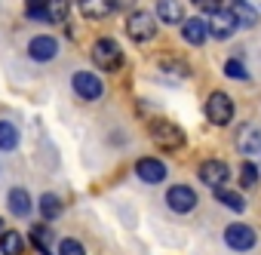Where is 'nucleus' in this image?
I'll use <instances>...</instances> for the list:
<instances>
[{
	"label": "nucleus",
	"mask_w": 261,
	"mask_h": 255,
	"mask_svg": "<svg viewBox=\"0 0 261 255\" xmlns=\"http://www.w3.org/2000/svg\"><path fill=\"white\" fill-rule=\"evenodd\" d=\"M148 136L163 151H178L185 145V130H181V126H175L172 120H166V117H154L148 123Z\"/></svg>",
	"instance_id": "f257e3e1"
},
{
	"label": "nucleus",
	"mask_w": 261,
	"mask_h": 255,
	"mask_svg": "<svg viewBox=\"0 0 261 255\" xmlns=\"http://www.w3.org/2000/svg\"><path fill=\"white\" fill-rule=\"evenodd\" d=\"M157 16L148 13V10H136L133 16L126 19V34L129 40H136V43H151L157 37Z\"/></svg>",
	"instance_id": "f03ea898"
},
{
	"label": "nucleus",
	"mask_w": 261,
	"mask_h": 255,
	"mask_svg": "<svg viewBox=\"0 0 261 255\" xmlns=\"http://www.w3.org/2000/svg\"><path fill=\"white\" fill-rule=\"evenodd\" d=\"M92 62L101 71H120L123 68V49L114 37H98L92 43Z\"/></svg>",
	"instance_id": "7ed1b4c3"
},
{
	"label": "nucleus",
	"mask_w": 261,
	"mask_h": 255,
	"mask_svg": "<svg viewBox=\"0 0 261 255\" xmlns=\"http://www.w3.org/2000/svg\"><path fill=\"white\" fill-rule=\"evenodd\" d=\"M206 117H209L212 126H227V123H233V117H237L233 98H230L227 92H221V89L209 92V98H206Z\"/></svg>",
	"instance_id": "20e7f679"
},
{
	"label": "nucleus",
	"mask_w": 261,
	"mask_h": 255,
	"mask_svg": "<svg viewBox=\"0 0 261 255\" xmlns=\"http://www.w3.org/2000/svg\"><path fill=\"white\" fill-rule=\"evenodd\" d=\"M224 246L233 249V252H249V249L258 246V234H255L252 224H246V221H233V224L224 227Z\"/></svg>",
	"instance_id": "39448f33"
},
{
	"label": "nucleus",
	"mask_w": 261,
	"mask_h": 255,
	"mask_svg": "<svg viewBox=\"0 0 261 255\" xmlns=\"http://www.w3.org/2000/svg\"><path fill=\"white\" fill-rule=\"evenodd\" d=\"M71 89H74L83 101H98V98L105 95V83H101V77L92 74V71H77V74L71 77Z\"/></svg>",
	"instance_id": "423d86ee"
},
{
	"label": "nucleus",
	"mask_w": 261,
	"mask_h": 255,
	"mask_svg": "<svg viewBox=\"0 0 261 255\" xmlns=\"http://www.w3.org/2000/svg\"><path fill=\"white\" fill-rule=\"evenodd\" d=\"M197 178H200L203 185H209L212 191H218V188H224V185L230 182V166H227L224 160H203V163L197 166Z\"/></svg>",
	"instance_id": "0eeeda50"
},
{
	"label": "nucleus",
	"mask_w": 261,
	"mask_h": 255,
	"mask_svg": "<svg viewBox=\"0 0 261 255\" xmlns=\"http://www.w3.org/2000/svg\"><path fill=\"white\" fill-rule=\"evenodd\" d=\"M166 206H169L172 212L185 215V212H191V209L197 206V191H194L191 185H172V188L166 191Z\"/></svg>",
	"instance_id": "6e6552de"
},
{
	"label": "nucleus",
	"mask_w": 261,
	"mask_h": 255,
	"mask_svg": "<svg viewBox=\"0 0 261 255\" xmlns=\"http://www.w3.org/2000/svg\"><path fill=\"white\" fill-rule=\"evenodd\" d=\"M136 175H139L145 185H160V182L169 175V166H166L163 160H157V157H142V160L136 163Z\"/></svg>",
	"instance_id": "1a4fd4ad"
},
{
	"label": "nucleus",
	"mask_w": 261,
	"mask_h": 255,
	"mask_svg": "<svg viewBox=\"0 0 261 255\" xmlns=\"http://www.w3.org/2000/svg\"><path fill=\"white\" fill-rule=\"evenodd\" d=\"M28 56L34 62H53L59 56V40L49 37V34H37V37L28 40Z\"/></svg>",
	"instance_id": "9d476101"
},
{
	"label": "nucleus",
	"mask_w": 261,
	"mask_h": 255,
	"mask_svg": "<svg viewBox=\"0 0 261 255\" xmlns=\"http://www.w3.org/2000/svg\"><path fill=\"white\" fill-rule=\"evenodd\" d=\"M237 28H240V22L233 19V13H230L227 7H224L221 13L209 16V37H215V40H227Z\"/></svg>",
	"instance_id": "9b49d317"
},
{
	"label": "nucleus",
	"mask_w": 261,
	"mask_h": 255,
	"mask_svg": "<svg viewBox=\"0 0 261 255\" xmlns=\"http://www.w3.org/2000/svg\"><path fill=\"white\" fill-rule=\"evenodd\" d=\"M181 37H185L188 46H203L206 37H209V19H200V16L185 19V25H181Z\"/></svg>",
	"instance_id": "f8f14e48"
},
{
	"label": "nucleus",
	"mask_w": 261,
	"mask_h": 255,
	"mask_svg": "<svg viewBox=\"0 0 261 255\" xmlns=\"http://www.w3.org/2000/svg\"><path fill=\"white\" fill-rule=\"evenodd\" d=\"M117 7H120V0H80V13L86 19H92V22L108 19Z\"/></svg>",
	"instance_id": "ddd939ff"
},
{
	"label": "nucleus",
	"mask_w": 261,
	"mask_h": 255,
	"mask_svg": "<svg viewBox=\"0 0 261 255\" xmlns=\"http://www.w3.org/2000/svg\"><path fill=\"white\" fill-rule=\"evenodd\" d=\"M154 16H157L163 25H185V10H181L178 0H157Z\"/></svg>",
	"instance_id": "4468645a"
},
{
	"label": "nucleus",
	"mask_w": 261,
	"mask_h": 255,
	"mask_svg": "<svg viewBox=\"0 0 261 255\" xmlns=\"http://www.w3.org/2000/svg\"><path fill=\"white\" fill-rule=\"evenodd\" d=\"M7 206H10V212H13L16 218H28V215H31V197H28V191H25V188H10Z\"/></svg>",
	"instance_id": "2eb2a0df"
},
{
	"label": "nucleus",
	"mask_w": 261,
	"mask_h": 255,
	"mask_svg": "<svg viewBox=\"0 0 261 255\" xmlns=\"http://www.w3.org/2000/svg\"><path fill=\"white\" fill-rule=\"evenodd\" d=\"M227 10L233 13V19H237L240 25H246V28H255V22H258V10H255V7H249L246 0H230V4H227Z\"/></svg>",
	"instance_id": "dca6fc26"
},
{
	"label": "nucleus",
	"mask_w": 261,
	"mask_h": 255,
	"mask_svg": "<svg viewBox=\"0 0 261 255\" xmlns=\"http://www.w3.org/2000/svg\"><path fill=\"white\" fill-rule=\"evenodd\" d=\"M25 252V237L19 231H4L0 237V255H22Z\"/></svg>",
	"instance_id": "f3484780"
},
{
	"label": "nucleus",
	"mask_w": 261,
	"mask_h": 255,
	"mask_svg": "<svg viewBox=\"0 0 261 255\" xmlns=\"http://www.w3.org/2000/svg\"><path fill=\"white\" fill-rule=\"evenodd\" d=\"M19 126L10 120H0V151H16L19 148Z\"/></svg>",
	"instance_id": "a211bd4d"
},
{
	"label": "nucleus",
	"mask_w": 261,
	"mask_h": 255,
	"mask_svg": "<svg viewBox=\"0 0 261 255\" xmlns=\"http://www.w3.org/2000/svg\"><path fill=\"white\" fill-rule=\"evenodd\" d=\"M68 13H71V0H46V22L62 25L68 22Z\"/></svg>",
	"instance_id": "6ab92c4d"
},
{
	"label": "nucleus",
	"mask_w": 261,
	"mask_h": 255,
	"mask_svg": "<svg viewBox=\"0 0 261 255\" xmlns=\"http://www.w3.org/2000/svg\"><path fill=\"white\" fill-rule=\"evenodd\" d=\"M212 197L221 203V206H227V209H233V212H243L246 209V197L243 194H237V191H227V188H218V191H212Z\"/></svg>",
	"instance_id": "aec40b11"
},
{
	"label": "nucleus",
	"mask_w": 261,
	"mask_h": 255,
	"mask_svg": "<svg viewBox=\"0 0 261 255\" xmlns=\"http://www.w3.org/2000/svg\"><path fill=\"white\" fill-rule=\"evenodd\" d=\"M40 215H43L46 221H56V218L62 215V200H59V194H53V191L40 194Z\"/></svg>",
	"instance_id": "412c9836"
},
{
	"label": "nucleus",
	"mask_w": 261,
	"mask_h": 255,
	"mask_svg": "<svg viewBox=\"0 0 261 255\" xmlns=\"http://www.w3.org/2000/svg\"><path fill=\"white\" fill-rule=\"evenodd\" d=\"M240 188L243 191H255L258 188V166L252 160H246L243 169H240Z\"/></svg>",
	"instance_id": "4be33fe9"
},
{
	"label": "nucleus",
	"mask_w": 261,
	"mask_h": 255,
	"mask_svg": "<svg viewBox=\"0 0 261 255\" xmlns=\"http://www.w3.org/2000/svg\"><path fill=\"white\" fill-rule=\"evenodd\" d=\"M221 71H224V77H230V80H249V68H246L240 59H227V62L221 65Z\"/></svg>",
	"instance_id": "5701e85b"
},
{
	"label": "nucleus",
	"mask_w": 261,
	"mask_h": 255,
	"mask_svg": "<svg viewBox=\"0 0 261 255\" xmlns=\"http://www.w3.org/2000/svg\"><path fill=\"white\" fill-rule=\"evenodd\" d=\"M160 68L169 71V74H175V77H188V74H191V68H188L181 59H172V56H163V59H160Z\"/></svg>",
	"instance_id": "b1692460"
},
{
	"label": "nucleus",
	"mask_w": 261,
	"mask_h": 255,
	"mask_svg": "<svg viewBox=\"0 0 261 255\" xmlns=\"http://www.w3.org/2000/svg\"><path fill=\"white\" fill-rule=\"evenodd\" d=\"M59 255H86V249H83L80 240L65 237V240H59Z\"/></svg>",
	"instance_id": "393cba45"
},
{
	"label": "nucleus",
	"mask_w": 261,
	"mask_h": 255,
	"mask_svg": "<svg viewBox=\"0 0 261 255\" xmlns=\"http://www.w3.org/2000/svg\"><path fill=\"white\" fill-rule=\"evenodd\" d=\"M191 4H194L203 16H215V13L224 10V0H191Z\"/></svg>",
	"instance_id": "a878e982"
},
{
	"label": "nucleus",
	"mask_w": 261,
	"mask_h": 255,
	"mask_svg": "<svg viewBox=\"0 0 261 255\" xmlns=\"http://www.w3.org/2000/svg\"><path fill=\"white\" fill-rule=\"evenodd\" d=\"M31 243H34V249H37L40 255H53V252H49V246H46V231L34 227V231H31Z\"/></svg>",
	"instance_id": "bb28decb"
},
{
	"label": "nucleus",
	"mask_w": 261,
	"mask_h": 255,
	"mask_svg": "<svg viewBox=\"0 0 261 255\" xmlns=\"http://www.w3.org/2000/svg\"><path fill=\"white\" fill-rule=\"evenodd\" d=\"M0 237H4V218H0Z\"/></svg>",
	"instance_id": "cd10ccee"
}]
</instances>
